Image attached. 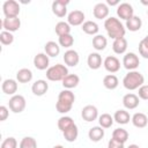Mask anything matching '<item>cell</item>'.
Segmentation results:
<instances>
[{
	"instance_id": "cell-1",
	"label": "cell",
	"mask_w": 148,
	"mask_h": 148,
	"mask_svg": "<svg viewBox=\"0 0 148 148\" xmlns=\"http://www.w3.org/2000/svg\"><path fill=\"white\" fill-rule=\"evenodd\" d=\"M104 28L109 35V37H111L112 39H118V38H124L125 34H126V29L124 28L123 23L116 18V17H109L105 20L104 22Z\"/></svg>"
},
{
	"instance_id": "cell-2",
	"label": "cell",
	"mask_w": 148,
	"mask_h": 148,
	"mask_svg": "<svg viewBox=\"0 0 148 148\" xmlns=\"http://www.w3.org/2000/svg\"><path fill=\"white\" fill-rule=\"evenodd\" d=\"M75 101V95L69 90H61L58 95V102L56 103V109L60 113H67L72 110L73 103Z\"/></svg>"
},
{
	"instance_id": "cell-3",
	"label": "cell",
	"mask_w": 148,
	"mask_h": 148,
	"mask_svg": "<svg viewBox=\"0 0 148 148\" xmlns=\"http://www.w3.org/2000/svg\"><path fill=\"white\" fill-rule=\"evenodd\" d=\"M143 82H145V77L138 71H130L123 79V84L128 90L139 89L141 86H143Z\"/></svg>"
},
{
	"instance_id": "cell-4",
	"label": "cell",
	"mask_w": 148,
	"mask_h": 148,
	"mask_svg": "<svg viewBox=\"0 0 148 148\" xmlns=\"http://www.w3.org/2000/svg\"><path fill=\"white\" fill-rule=\"evenodd\" d=\"M68 75V69L65 65L57 64L46 69V77L50 81H62Z\"/></svg>"
},
{
	"instance_id": "cell-5",
	"label": "cell",
	"mask_w": 148,
	"mask_h": 148,
	"mask_svg": "<svg viewBox=\"0 0 148 148\" xmlns=\"http://www.w3.org/2000/svg\"><path fill=\"white\" fill-rule=\"evenodd\" d=\"M2 10L6 17H17L20 14V5L15 0H7L2 5Z\"/></svg>"
},
{
	"instance_id": "cell-6",
	"label": "cell",
	"mask_w": 148,
	"mask_h": 148,
	"mask_svg": "<svg viewBox=\"0 0 148 148\" xmlns=\"http://www.w3.org/2000/svg\"><path fill=\"white\" fill-rule=\"evenodd\" d=\"M10 111L14 113H20L25 109V98L22 95H14L8 102Z\"/></svg>"
},
{
	"instance_id": "cell-7",
	"label": "cell",
	"mask_w": 148,
	"mask_h": 148,
	"mask_svg": "<svg viewBox=\"0 0 148 148\" xmlns=\"http://www.w3.org/2000/svg\"><path fill=\"white\" fill-rule=\"evenodd\" d=\"M123 65L128 71H135V68H138V66L140 65L139 57L134 52H128L123 58Z\"/></svg>"
},
{
	"instance_id": "cell-8",
	"label": "cell",
	"mask_w": 148,
	"mask_h": 148,
	"mask_svg": "<svg viewBox=\"0 0 148 148\" xmlns=\"http://www.w3.org/2000/svg\"><path fill=\"white\" fill-rule=\"evenodd\" d=\"M117 15L120 18L127 21L134 16V9L132 5H130L128 2H123V3H119L117 7Z\"/></svg>"
},
{
	"instance_id": "cell-9",
	"label": "cell",
	"mask_w": 148,
	"mask_h": 148,
	"mask_svg": "<svg viewBox=\"0 0 148 148\" xmlns=\"http://www.w3.org/2000/svg\"><path fill=\"white\" fill-rule=\"evenodd\" d=\"M69 3L68 0H56L52 2V12L58 17H64L67 14V5Z\"/></svg>"
},
{
	"instance_id": "cell-10",
	"label": "cell",
	"mask_w": 148,
	"mask_h": 148,
	"mask_svg": "<svg viewBox=\"0 0 148 148\" xmlns=\"http://www.w3.org/2000/svg\"><path fill=\"white\" fill-rule=\"evenodd\" d=\"M103 65H104V68L110 73H116V72H118L120 69V61L114 56L106 57L104 59V61H103Z\"/></svg>"
},
{
	"instance_id": "cell-11",
	"label": "cell",
	"mask_w": 148,
	"mask_h": 148,
	"mask_svg": "<svg viewBox=\"0 0 148 148\" xmlns=\"http://www.w3.org/2000/svg\"><path fill=\"white\" fill-rule=\"evenodd\" d=\"M81 116L83 120L90 123V121L96 120V118L98 117V110L95 105H86L81 111Z\"/></svg>"
},
{
	"instance_id": "cell-12",
	"label": "cell",
	"mask_w": 148,
	"mask_h": 148,
	"mask_svg": "<svg viewBox=\"0 0 148 148\" xmlns=\"http://www.w3.org/2000/svg\"><path fill=\"white\" fill-rule=\"evenodd\" d=\"M20 27H21V21L18 16L17 17H5L2 21V28L9 32H14L18 30Z\"/></svg>"
},
{
	"instance_id": "cell-13",
	"label": "cell",
	"mask_w": 148,
	"mask_h": 148,
	"mask_svg": "<svg viewBox=\"0 0 148 148\" xmlns=\"http://www.w3.org/2000/svg\"><path fill=\"white\" fill-rule=\"evenodd\" d=\"M67 22L69 25H80L84 23V13L82 10H73L67 16Z\"/></svg>"
},
{
	"instance_id": "cell-14",
	"label": "cell",
	"mask_w": 148,
	"mask_h": 148,
	"mask_svg": "<svg viewBox=\"0 0 148 148\" xmlns=\"http://www.w3.org/2000/svg\"><path fill=\"white\" fill-rule=\"evenodd\" d=\"M49 56L46 53H37L34 58V65L37 69L39 71H44L49 68Z\"/></svg>"
},
{
	"instance_id": "cell-15",
	"label": "cell",
	"mask_w": 148,
	"mask_h": 148,
	"mask_svg": "<svg viewBox=\"0 0 148 148\" xmlns=\"http://www.w3.org/2000/svg\"><path fill=\"white\" fill-rule=\"evenodd\" d=\"M64 61H65V64L67 66H71V67L76 66L79 64V61H80L79 53L75 50H67L64 53Z\"/></svg>"
},
{
	"instance_id": "cell-16",
	"label": "cell",
	"mask_w": 148,
	"mask_h": 148,
	"mask_svg": "<svg viewBox=\"0 0 148 148\" xmlns=\"http://www.w3.org/2000/svg\"><path fill=\"white\" fill-rule=\"evenodd\" d=\"M92 13H94V16L98 20L106 18L108 15H109V7L104 2H98V3L95 5V7L92 9Z\"/></svg>"
},
{
	"instance_id": "cell-17",
	"label": "cell",
	"mask_w": 148,
	"mask_h": 148,
	"mask_svg": "<svg viewBox=\"0 0 148 148\" xmlns=\"http://www.w3.org/2000/svg\"><path fill=\"white\" fill-rule=\"evenodd\" d=\"M49 89V84L45 80H37L31 86V91L36 96H43Z\"/></svg>"
},
{
	"instance_id": "cell-18",
	"label": "cell",
	"mask_w": 148,
	"mask_h": 148,
	"mask_svg": "<svg viewBox=\"0 0 148 148\" xmlns=\"http://www.w3.org/2000/svg\"><path fill=\"white\" fill-rule=\"evenodd\" d=\"M139 103H140V102H139V96H136L135 94L130 92V94H126V95L123 97V104H124V106H125L126 109H128V110H133V109L138 108Z\"/></svg>"
},
{
	"instance_id": "cell-19",
	"label": "cell",
	"mask_w": 148,
	"mask_h": 148,
	"mask_svg": "<svg viewBox=\"0 0 148 148\" xmlns=\"http://www.w3.org/2000/svg\"><path fill=\"white\" fill-rule=\"evenodd\" d=\"M1 89L6 95H13L14 96V94L17 91V82L14 79H6L2 82Z\"/></svg>"
},
{
	"instance_id": "cell-20",
	"label": "cell",
	"mask_w": 148,
	"mask_h": 148,
	"mask_svg": "<svg viewBox=\"0 0 148 148\" xmlns=\"http://www.w3.org/2000/svg\"><path fill=\"white\" fill-rule=\"evenodd\" d=\"M87 64H88L89 68H91V69H98L102 66V57H101V54L97 53V52L90 53L88 56Z\"/></svg>"
},
{
	"instance_id": "cell-21",
	"label": "cell",
	"mask_w": 148,
	"mask_h": 148,
	"mask_svg": "<svg viewBox=\"0 0 148 148\" xmlns=\"http://www.w3.org/2000/svg\"><path fill=\"white\" fill-rule=\"evenodd\" d=\"M131 119H132L133 125H134L135 127H138V128H143V127H146L147 124H148V118H147V116H146L145 113H142V112H136V113H134Z\"/></svg>"
},
{
	"instance_id": "cell-22",
	"label": "cell",
	"mask_w": 148,
	"mask_h": 148,
	"mask_svg": "<svg viewBox=\"0 0 148 148\" xmlns=\"http://www.w3.org/2000/svg\"><path fill=\"white\" fill-rule=\"evenodd\" d=\"M16 80L20 83H28L32 80V72L29 68H21L16 73Z\"/></svg>"
},
{
	"instance_id": "cell-23",
	"label": "cell",
	"mask_w": 148,
	"mask_h": 148,
	"mask_svg": "<svg viewBox=\"0 0 148 148\" xmlns=\"http://www.w3.org/2000/svg\"><path fill=\"white\" fill-rule=\"evenodd\" d=\"M88 136H89V139L91 141L98 142L104 136V130H103V127H101V126H94V127H91L89 130V132H88Z\"/></svg>"
},
{
	"instance_id": "cell-24",
	"label": "cell",
	"mask_w": 148,
	"mask_h": 148,
	"mask_svg": "<svg viewBox=\"0 0 148 148\" xmlns=\"http://www.w3.org/2000/svg\"><path fill=\"white\" fill-rule=\"evenodd\" d=\"M126 49H127V40H126V38H118V39L113 40L112 50H113L114 53L123 54V53H125Z\"/></svg>"
},
{
	"instance_id": "cell-25",
	"label": "cell",
	"mask_w": 148,
	"mask_h": 148,
	"mask_svg": "<svg viewBox=\"0 0 148 148\" xmlns=\"http://www.w3.org/2000/svg\"><path fill=\"white\" fill-rule=\"evenodd\" d=\"M80 82V77L76 74H68L64 80H62V86L66 89H72L75 88Z\"/></svg>"
},
{
	"instance_id": "cell-26",
	"label": "cell",
	"mask_w": 148,
	"mask_h": 148,
	"mask_svg": "<svg viewBox=\"0 0 148 148\" xmlns=\"http://www.w3.org/2000/svg\"><path fill=\"white\" fill-rule=\"evenodd\" d=\"M44 50H45V53L49 57H57L60 53V46L56 42H53V40L47 42L44 45Z\"/></svg>"
},
{
	"instance_id": "cell-27",
	"label": "cell",
	"mask_w": 148,
	"mask_h": 148,
	"mask_svg": "<svg viewBox=\"0 0 148 148\" xmlns=\"http://www.w3.org/2000/svg\"><path fill=\"white\" fill-rule=\"evenodd\" d=\"M113 119H114L116 123H118L120 125H125L130 121L131 116L126 110H117L113 114Z\"/></svg>"
},
{
	"instance_id": "cell-28",
	"label": "cell",
	"mask_w": 148,
	"mask_h": 148,
	"mask_svg": "<svg viewBox=\"0 0 148 148\" xmlns=\"http://www.w3.org/2000/svg\"><path fill=\"white\" fill-rule=\"evenodd\" d=\"M103 84L106 89H110V90H113L118 87L119 84V81H118V77L113 74H108L104 76L103 79Z\"/></svg>"
},
{
	"instance_id": "cell-29",
	"label": "cell",
	"mask_w": 148,
	"mask_h": 148,
	"mask_svg": "<svg viewBox=\"0 0 148 148\" xmlns=\"http://www.w3.org/2000/svg\"><path fill=\"white\" fill-rule=\"evenodd\" d=\"M141 25H142L141 18L139 16H135V15L133 17H131L130 20L126 21V28L130 31H138V30H140Z\"/></svg>"
},
{
	"instance_id": "cell-30",
	"label": "cell",
	"mask_w": 148,
	"mask_h": 148,
	"mask_svg": "<svg viewBox=\"0 0 148 148\" xmlns=\"http://www.w3.org/2000/svg\"><path fill=\"white\" fill-rule=\"evenodd\" d=\"M98 30H99L98 24L94 21H86L82 24V31L86 32L87 35H96Z\"/></svg>"
},
{
	"instance_id": "cell-31",
	"label": "cell",
	"mask_w": 148,
	"mask_h": 148,
	"mask_svg": "<svg viewBox=\"0 0 148 148\" xmlns=\"http://www.w3.org/2000/svg\"><path fill=\"white\" fill-rule=\"evenodd\" d=\"M108 45V39L103 35H96L92 38V46L97 51H103Z\"/></svg>"
},
{
	"instance_id": "cell-32",
	"label": "cell",
	"mask_w": 148,
	"mask_h": 148,
	"mask_svg": "<svg viewBox=\"0 0 148 148\" xmlns=\"http://www.w3.org/2000/svg\"><path fill=\"white\" fill-rule=\"evenodd\" d=\"M56 34L60 37V36H64V35H68L71 34V25L68 24V22H64V21H60L56 24Z\"/></svg>"
},
{
	"instance_id": "cell-33",
	"label": "cell",
	"mask_w": 148,
	"mask_h": 148,
	"mask_svg": "<svg viewBox=\"0 0 148 148\" xmlns=\"http://www.w3.org/2000/svg\"><path fill=\"white\" fill-rule=\"evenodd\" d=\"M64 134V138L68 141V142H73L76 140L77 135H79V130H77V126L74 124L73 126H71L68 130H66L65 132H62Z\"/></svg>"
},
{
	"instance_id": "cell-34",
	"label": "cell",
	"mask_w": 148,
	"mask_h": 148,
	"mask_svg": "<svg viewBox=\"0 0 148 148\" xmlns=\"http://www.w3.org/2000/svg\"><path fill=\"white\" fill-rule=\"evenodd\" d=\"M112 139H114L121 143H125L128 139V132L124 128H116L112 132Z\"/></svg>"
},
{
	"instance_id": "cell-35",
	"label": "cell",
	"mask_w": 148,
	"mask_h": 148,
	"mask_svg": "<svg viewBox=\"0 0 148 148\" xmlns=\"http://www.w3.org/2000/svg\"><path fill=\"white\" fill-rule=\"evenodd\" d=\"M74 125V121L71 117L68 116H64V117H60L59 120H58V128L61 131V132H65L66 130H68L71 126Z\"/></svg>"
},
{
	"instance_id": "cell-36",
	"label": "cell",
	"mask_w": 148,
	"mask_h": 148,
	"mask_svg": "<svg viewBox=\"0 0 148 148\" xmlns=\"http://www.w3.org/2000/svg\"><path fill=\"white\" fill-rule=\"evenodd\" d=\"M113 117L109 113H102L99 117H98V123H99V126L103 127V128H109L112 126L113 124Z\"/></svg>"
},
{
	"instance_id": "cell-37",
	"label": "cell",
	"mask_w": 148,
	"mask_h": 148,
	"mask_svg": "<svg viewBox=\"0 0 148 148\" xmlns=\"http://www.w3.org/2000/svg\"><path fill=\"white\" fill-rule=\"evenodd\" d=\"M139 53L143 58L148 59V35L143 39L140 40V43H139Z\"/></svg>"
},
{
	"instance_id": "cell-38",
	"label": "cell",
	"mask_w": 148,
	"mask_h": 148,
	"mask_svg": "<svg viewBox=\"0 0 148 148\" xmlns=\"http://www.w3.org/2000/svg\"><path fill=\"white\" fill-rule=\"evenodd\" d=\"M20 148H37V142L31 136H25L20 142Z\"/></svg>"
},
{
	"instance_id": "cell-39",
	"label": "cell",
	"mask_w": 148,
	"mask_h": 148,
	"mask_svg": "<svg viewBox=\"0 0 148 148\" xmlns=\"http://www.w3.org/2000/svg\"><path fill=\"white\" fill-rule=\"evenodd\" d=\"M73 43H74V38H73V36L71 34L59 37V44L62 47H71L73 45Z\"/></svg>"
},
{
	"instance_id": "cell-40",
	"label": "cell",
	"mask_w": 148,
	"mask_h": 148,
	"mask_svg": "<svg viewBox=\"0 0 148 148\" xmlns=\"http://www.w3.org/2000/svg\"><path fill=\"white\" fill-rule=\"evenodd\" d=\"M0 42H1L3 45H9V44H12V43L14 42V36H13V34L9 32V31H6V30L1 31V34H0Z\"/></svg>"
},
{
	"instance_id": "cell-41",
	"label": "cell",
	"mask_w": 148,
	"mask_h": 148,
	"mask_svg": "<svg viewBox=\"0 0 148 148\" xmlns=\"http://www.w3.org/2000/svg\"><path fill=\"white\" fill-rule=\"evenodd\" d=\"M16 147H17V141L13 136L5 139L1 143V148H16Z\"/></svg>"
},
{
	"instance_id": "cell-42",
	"label": "cell",
	"mask_w": 148,
	"mask_h": 148,
	"mask_svg": "<svg viewBox=\"0 0 148 148\" xmlns=\"http://www.w3.org/2000/svg\"><path fill=\"white\" fill-rule=\"evenodd\" d=\"M139 97L141 98V99H145V101H147L148 99V84H143V86H141L140 88H139Z\"/></svg>"
},
{
	"instance_id": "cell-43",
	"label": "cell",
	"mask_w": 148,
	"mask_h": 148,
	"mask_svg": "<svg viewBox=\"0 0 148 148\" xmlns=\"http://www.w3.org/2000/svg\"><path fill=\"white\" fill-rule=\"evenodd\" d=\"M8 114H9V111H8L7 106L1 105V106H0V120H1V121L6 120L7 117H8Z\"/></svg>"
},
{
	"instance_id": "cell-44",
	"label": "cell",
	"mask_w": 148,
	"mask_h": 148,
	"mask_svg": "<svg viewBox=\"0 0 148 148\" xmlns=\"http://www.w3.org/2000/svg\"><path fill=\"white\" fill-rule=\"evenodd\" d=\"M108 148H124V143H121L114 139H111L108 142Z\"/></svg>"
},
{
	"instance_id": "cell-45",
	"label": "cell",
	"mask_w": 148,
	"mask_h": 148,
	"mask_svg": "<svg viewBox=\"0 0 148 148\" xmlns=\"http://www.w3.org/2000/svg\"><path fill=\"white\" fill-rule=\"evenodd\" d=\"M106 3L108 5H110V6H117V5H119V1L118 0H106Z\"/></svg>"
},
{
	"instance_id": "cell-46",
	"label": "cell",
	"mask_w": 148,
	"mask_h": 148,
	"mask_svg": "<svg viewBox=\"0 0 148 148\" xmlns=\"http://www.w3.org/2000/svg\"><path fill=\"white\" fill-rule=\"evenodd\" d=\"M127 148H140V147H139L138 145H134V143H133V145H130Z\"/></svg>"
},
{
	"instance_id": "cell-47",
	"label": "cell",
	"mask_w": 148,
	"mask_h": 148,
	"mask_svg": "<svg viewBox=\"0 0 148 148\" xmlns=\"http://www.w3.org/2000/svg\"><path fill=\"white\" fill-rule=\"evenodd\" d=\"M141 3H142V5H148V1H146V0H141Z\"/></svg>"
},
{
	"instance_id": "cell-48",
	"label": "cell",
	"mask_w": 148,
	"mask_h": 148,
	"mask_svg": "<svg viewBox=\"0 0 148 148\" xmlns=\"http://www.w3.org/2000/svg\"><path fill=\"white\" fill-rule=\"evenodd\" d=\"M53 148H64V147H62L61 145H57V146H54Z\"/></svg>"
},
{
	"instance_id": "cell-49",
	"label": "cell",
	"mask_w": 148,
	"mask_h": 148,
	"mask_svg": "<svg viewBox=\"0 0 148 148\" xmlns=\"http://www.w3.org/2000/svg\"><path fill=\"white\" fill-rule=\"evenodd\" d=\"M147 15H148V9H147Z\"/></svg>"
}]
</instances>
